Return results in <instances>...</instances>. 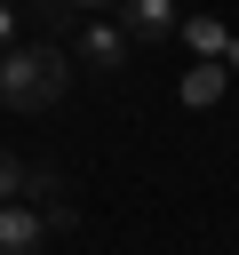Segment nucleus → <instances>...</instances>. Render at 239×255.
Returning <instances> with one entry per match:
<instances>
[{"mask_svg": "<svg viewBox=\"0 0 239 255\" xmlns=\"http://www.w3.org/2000/svg\"><path fill=\"white\" fill-rule=\"evenodd\" d=\"M24 207H32L48 231H72V223H80L72 199H64V175H56V167H24Z\"/></svg>", "mask_w": 239, "mask_h": 255, "instance_id": "2", "label": "nucleus"}, {"mask_svg": "<svg viewBox=\"0 0 239 255\" xmlns=\"http://www.w3.org/2000/svg\"><path fill=\"white\" fill-rule=\"evenodd\" d=\"M64 88H72V56H64V48L16 40V48L0 56V104H16V112H56Z\"/></svg>", "mask_w": 239, "mask_h": 255, "instance_id": "1", "label": "nucleus"}, {"mask_svg": "<svg viewBox=\"0 0 239 255\" xmlns=\"http://www.w3.org/2000/svg\"><path fill=\"white\" fill-rule=\"evenodd\" d=\"M40 239H48V223H40L24 199H8V207H0V255H40Z\"/></svg>", "mask_w": 239, "mask_h": 255, "instance_id": "5", "label": "nucleus"}, {"mask_svg": "<svg viewBox=\"0 0 239 255\" xmlns=\"http://www.w3.org/2000/svg\"><path fill=\"white\" fill-rule=\"evenodd\" d=\"M16 48V0H0V56Z\"/></svg>", "mask_w": 239, "mask_h": 255, "instance_id": "9", "label": "nucleus"}, {"mask_svg": "<svg viewBox=\"0 0 239 255\" xmlns=\"http://www.w3.org/2000/svg\"><path fill=\"white\" fill-rule=\"evenodd\" d=\"M64 8H80V16H88V8H120V0H64Z\"/></svg>", "mask_w": 239, "mask_h": 255, "instance_id": "10", "label": "nucleus"}, {"mask_svg": "<svg viewBox=\"0 0 239 255\" xmlns=\"http://www.w3.org/2000/svg\"><path fill=\"white\" fill-rule=\"evenodd\" d=\"M223 64H231V72H239V32H231V48H223Z\"/></svg>", "mask_w": 239, "mask_h": 255, "instance_id": "11", "label": "nucleus"}, {"mask_svg": "<svg viewBox=\"0 0 239 255\" xmlns=\"http://www.w3.org/2000/svg\"><path fill=\"white\" fill-rule=\"evenodd\" d=\"M120 32L127 40H167L175 32V0H120Z\"/></svg>", "mask_w": 239, "mask_h": 255, "instance_id": "4", "label": "nucleus"}, {"mask_svg": "<svg viewBox=\"0 0 239 255\" xmlns=\"http://www.w3.org/2000/svg\"><path fill=\"white\" fill-rule=\"evenodd\" d=\"M175 32L191 40V56H199V64H223V48H231V32H223L215 16H175Z\"/></svg>", "mask_w": 239, "mask_h": 255, "instance_id": "6", "label": "nucleus"}, {"mask_svg": "<svg viewBox=\"0 0 239 255\" xmlns=\"http://www.w3.org/2000/svg\"><path fill=\"white\" fill-rule=\"evenodd\" d=\"M127 48H135V40H127L120 24H80V64H88V72H120Z\"/></svg>", "mask_w": 239, "mask_h": 255, "instance_id": "3", "label": "nucleus"}, {"mask_svg": "<svg viewBox=\"0 0 239 255\" xmlns=\"http://www.w3.org/2000/svg\"><path fill=\"white\" fill-rule=\"evenodd\" d=\"M8 199H24V159H16V151H0V207H8Z\"/></svg>", "mask_w": 239, "mask_h": 255, "instance_id": "8", "label": "nucleus"}, {"mask_svg": "<svg viewBox=\"0 0 239 255\" xmlns=\"http://www.w3.org/2000/svg\"><path fill=\"white\" fill-rule=\"evenodd\" d=\"M223 88H231V64H191V72H183V104H191V112L223 104Z\"/></svg>", "mask_w": 239, "mask_h": 255, "instance_id": "7", "label": "nucleus"}]
</instances>
